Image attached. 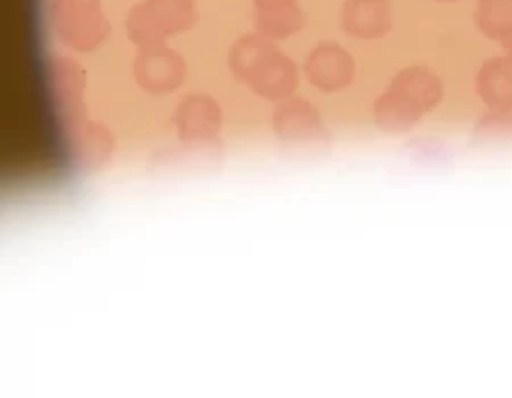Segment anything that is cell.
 <instances>
[{"label":"cell","mask_w":512,"mask_h":398,"mask_svg":"<svg viewBox=\"0 0 512 398\" xmlns=\"http://www.w3.org/2000/svg\"><path fill=\"white\" fill-rule=\"evenodd\" d=\"M274 46H276L274 39L264 37L260 32L258 35H246L239 41H235V46L230 48V55H228V64H230V71H233V76L239 82H246V78H249L251 71L255 69V64H258Z\"/></svg>","instance_id":"12"},{"label":"cell","mask_w":512,"mask_h":398,"mask_svg":"<svg viewBox=\"0 0 512 398\" xmlns=\"http://www.w3.org/2000/svg\"><path fill=\"white\" fill-rule=\"evenodd\" d=\"M221 121H224V116H221L217 101L203 94L187 96L173 114L178 137L183 142H208V139L217 137Z\"/></svg>","instance_id":"7"},{"label":"cell","mask_w":512,"mask_h":398,"mask_svg":"<svg viewBox=\"0 0 512 398\" xmlns=\"http://www.w3.org/2000/svg\"><path fill=\"white\" fill-rule=\"evenodd\" d=\"M444 98V82L428 66H408L396 73L374 103L376 126L390 135H401L417 126Z\"/></svg>","instance_id":"1"},{"label":"cell","mask_w":512,"mask_h":398,"mask_svg":"<svg viewBox=\"0 0 512 398\" xmlns=\"http://www.w3.org/2000/svg\"><path fill=\"white\" fill-rule=\"evenodd\" d=\"M187 78V64L167 46L142 51L135 60V80L148 94H171Z\"/></svg>","instance_id":"4"},{"label":"cell","mask_w":512,"mask_h":398,"mask_svg":"<svg viewBox=\"0 0 512 398\" xmlns=\"http://www.w3.org/2000/svg\"><path fill=\"white\" fill-rule=\"evenodd\" d=\"M299 78V66L274 46L255 64L251 76L246 78V85L267 101H287L299 87Z\"/></svg>","instance_id":"6"},{"label":"cell","mask_w":512,"mask_h":398,"mask_svg":"<svg viewBox=\"0 0 512 398\" xmlns=\"http://www.w3.org/2000/svg\"><path fill=\"white\" fill-rule=\"evenodd\" d=\"M274 132L280 142L292 148L328 146L330 135L317 107L303 98H287L274 112Z\"/></svg>","instance_id":"3"},{"label":"cell","mask_w":512,"mask_h":398,"mask_svg":"<svg viewBox=\"0 0 512 398\" xmlns=\"http://www.w3.org/2000/svg\"><path fill=\"white\" fill-rule=\"evenodd\" d=\"M305 78L326 94L346 89L355 78V62L340 44H319L305 60Z\"/></svg>","instance_id":"5"},{"label":"cell","mask_w":512,"mask_h":398,"mask_svg":"<svg viewBox=\"0 0 512 398\" xmlns=\"http://www.w3.org/2000/svg\"><path fill=\"white\" fill-rule=\"evenodd\" d=\"M148 10L167 32V37L189 30L198 19V10L194 0H146Z\"/></svg>","instance_id":"13"},{"label":"cell","mask_w":512,"mask_h":398,"mask_svg":"<svg viewBox=\"0 0 512 398\" xmlns=\"http://www.w3.org/2000/svg\"><path fill=\"white\" fill-rule=\"evenodd\" d=\"M255 10H283V7L299 5V0H253Z\"/></svg>","instance_id":"17"},{"label":"cell","mask_w":512,"mask_h":398,"mask_svg":"<svg viewBox=\"0 0 512 398\" xmlns=\"http://www.w3.org/2000/svg\"><path fill=\"white\" fill-rule=\"evenodd\" d=\"M340 21L355 39H381L392 30V7L387 0H344Z\"/></svg>","instance_id":"8"},{"label":"cell","mask_w":512,"mask_h":398,"mask_svg":"<svg viewBox=\"0 0 512 398\" xmlns=\"http://www.w3.org/2000/svg\"><path fill=\"white\" fill-rule=\"evenodd\" d=\"M76 146L80 160L96 167V164L107 162V157L114 153V137L101 123H82L76 128Z\"/></svg>","instance_id":"14"},{"label":"cell","mask_w":512,"mask_h":398,"mask_svg":"<svg viewBox=\"0 0 512 398\" xmlns=\"http://www.w3.org/2000/svg\"><path fill=\"white\" fill-rule=\"evenodd\" d=\"M305 23V14L299 5L283 7V10H255V26L269 39H285L299 32Z\"/></svg>","instance_id":"15"},{"label":"cell","mask_w":512,"mask_h":398,"mask_svg":"<svg viewBox=\"0 0 512 398\" xmlns=\"http://www.w3.org/2000/svg\"><path fill=\"white\" fill-rule=\"evenodd\" d=\"M126 30H128V39L139 48V51L160 48V46H164V41H167V32L162 30L158 19H155L151 10H148L146 0L144 3L135 5L128 12Z\"/></svg>","instance_id":"11"},{"label":"cell","mask_w":512,"mask_h":398,"mask_svg":"<svg viewBox=\"0 0 512 398\" xmlns=\"http://www.w3.org/2000/svg\"><path fill=\"white\" fill-rule=\"evenodd\" d=\"M440 3H453V0H440Z\"/></svg>","instance_id":"19"},{"label":"cell","mask_w":512,"mask_h":398,"mask_svg":"<svg viewBox=\"0 0 512 398\" xmlns=\"http://www.w3.org/2000/svg\"><path fill=\"white\" fill-rule=\"evenodd\" d=\"M51 80L57 96V103L62 107V114L69 119L73 128L85 123V71L80 64L66 57H57L51 62Z\"/></svg>","instance_id":"9"},{"label":"cell","mask_w":512,"mask_h":398,"mask_svg":"<svg viewBox=\"0 0 512 398\" xmlns=\"http://www.w3.org/2000/svg\"><path fill=\"white\" fill-rule=\"evenodd\" d=\"M53 26L57 37L73 51H96L110 35L98 0H53Z\"/></svg>","instance_id":"2"},{"label":"cell","mask_w":512,"mask_h":398,"mask_svg":"<svg viewBox=\"0 0 512 398\" xmlns=\"http://www.w3.org/2000/svg\"><path fill=\"white\" fill-rule=\"evenodd\" d=\"M474 19L487 39L501 41L512 32V0H478Z\"/></svg>","instance_id":"16"},{"label":"cell","mask_w":512,"mask_h":398,"mask_svg":"<svg viewBox=\"0 0 512 398\" xmlns=\"http://www.w3.org/2000/svg\"><path fill=\"white\" fill-rule=\"evenodd\" d=\"M501 46H503V51H506V57H510L512 60V32H508V35L501 39Z\"/></svg>","instance_id":"18"},{"label":"cell","mask_w":512,"mask_h":398,"mask_svg":"<svg viewBox=\"0 0 512 398\" xmlns=\"http://www.w3.org/2000/svg\"><path fill=\"white\" fill-rule=\"evenodd\" d=\"M476 91L492 112H512V60L506 55L487 60L476 76Z\"/></svg>","instance_id":"10"}]
</instances>
